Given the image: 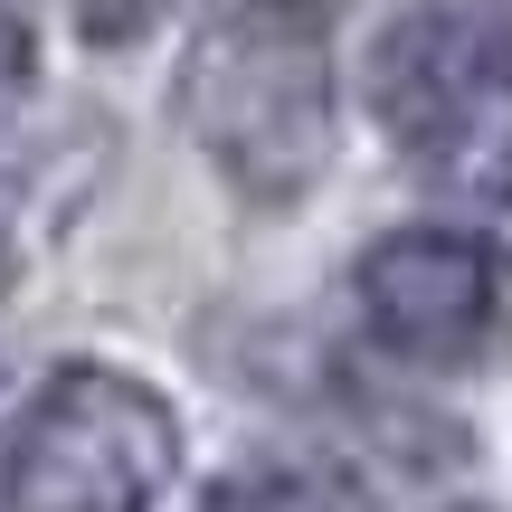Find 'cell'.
<instances>
[{"mask_svg": "<svg viewBox=\"0 0 512 512\" xmlns=\"http://www.w3.org/2000/svg\"><path fill=\"white\" fill-rule=\"evenodd\" d=\"M190 152L247 209H304L342 152V38L332 0H228L190 29L171 76Z\"/></svg>", "mask_w": 512, "mask_h": 512, "instance_id": "cell-1", "label": "cell"}, {"mask_svg": "<svg viewBox=\"0 0 512 512\" xmlns=\"http://www.w3.org/2000/svg\"><path fill=\"white\" fill-rule=\"evenodd\" d=\"M370 124L446 209H512V0H399L370 38Z\"/></svg>", "mask_w": 512, "mask_h": 512, "instance_id": "cell-2", "label": "cell"}, {"mask_svg": "<svg viewBox=\"0 0 512 512\" xmlns=\"http://www.w3.org/2000/svg\"><path fill=\"white\" fill-rule=\"evenodd\" d=\"M181 408L124 361H57L0 427V512H162Z\"/></svg>", "mask_w": 512, "mask_h": 512, "instance_id": "cell-3", "label": "cell"}, {"mask_svg": "<svg viewBox=\"0 0 512 512\" xmlns=\"http://www.w3.org/2000/svg\"><path fill=\"white\" fill-rule=\"evenodd\" d=\"M351 313L361 342L418 380H494L512 370V247L465 219H408L361 247Z\"/></svg>", "mask_w": 512, "mask_h": 512, "instance_id": "cell-4", "label": "cell"}, {"mask_svg": "<svg viewBox=\"0 0 512 512\" xmlns=\"http://www.w3.org/2000/svg\"><path fill=\"white\" fill-rule=\"evenodd\" d=\"M200 512H361V494H351L332 465H304V456H256L238 465V475L209 484Z\"/></svg>", "mask_w": 512, "mask_h": 512, "instance_id": "cell-5", "label": "cell"}, {"mask_svg": "<svg viewBox=\"0 0 512 512\" xmlns=\"http://www.w3.org/2000/svg\"><path fill=\"white\" fill-rule=\"evenodd\" d=\"M171 10H181V0H76V38H86V48H143L152 29H171Z\"/></svg>", "mask_w": 512, "mask_h": 512, "instance_id": "cell-6", "label": "cell"}, {"mask_svg": "<svg viewBox=\"0 0 512 512\" xmlns=\"http://www.w3.org/2000/svg\"><path fill=\"white\" fill-rule=\"evenodd\" d=\"M29 86H38V38H29V19L0 0V124L29 105Z\"/></svg>", "mask_w": 512, "mask_h": 512, "instance_id": "cell-7", "label": "cell"}, {"mask_svg": "<svg viewBox=\"0 0 512 512\" xmlns=\"http://www.w3.org/2000/svg\"><path fill=\"white\" fill-rule=\"evenodd\" d=\"M446 512H494V503H446Z\"/></svg>", "mask_w": 512, "mask_h": 512, "instance_id": "cell-8", "label": "cell"}]
</instances>
